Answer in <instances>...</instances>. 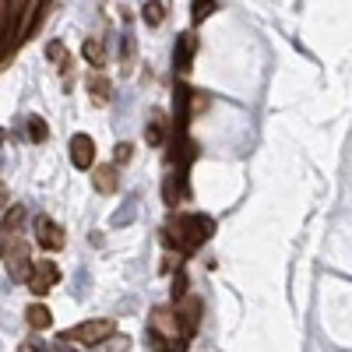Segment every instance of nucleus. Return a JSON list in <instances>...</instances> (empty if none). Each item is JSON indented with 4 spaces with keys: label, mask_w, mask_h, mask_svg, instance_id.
I'll return each mask as SVG.
<instances>
[{
    "label": "nucleus",
    "mask_w": 352,
    "mask_h": 352,
    "mask_svg": "<svg viewBox=\"0 0 352 352\" xmlns=\"http://www.w3.org/2000/svg\"><path fill=\"white\" fill-rule=\"evenodd\" d=\"M212 232H215V219L201 212H184L162 226V240L166 247H176V254H194L204 240H212Z\"/></svg>",
    "instance_id": "nucleus-1"
},
{
    "label": "nucleus",
    "mask_w": 352,
    "mask_h": 352,
    "mask_svg": "<svg viewBox=\"0 0 352 352\" xmlns=\"http://www.w3.org/2000/svg\"><path fill=\"white\" fill-rule=\"evenodd\" d=\"M116 335V324L109 317H96V320H81V324H74V328H67L56 342H74V345H85V349H96V345H102L106 338H113Z\"/></svg>",
    "instance_id": "nucleus-2"
},
{
    "label": "nucleus",
    "mask_w": 352,
    "mask_h": 352,
    "mask_svg": "<svg viewBox=\"0 0 352 352\" xmlns=\"http://www.w3.org/2000/svg\"><path fill=\"white\" fill-rule=\"evenodd\" d=\"M201 310H204V303H201V296H190L187 300H180L176 303V320H180V335L190 342L194 335H197V328H201Z\"/></svg>",
    "instance_id": "nucleus-3"
},
{
    "label": "nucleus",
    "mask_w": 352,
    "mask_h": 352,
    "mask_svg": "<svg viewBox=\"0 0 352 352\" xmlns=\"http://www.w3.org/2000/svg\"><path fill=\"white\" fill-rule=\"evenodd\" d=\"M4 264H8V275L14 282H28L32 278V268H36L32 254H28V243H14L11 250H4Z\"/></svg>",
    "instance_id": "nucleus-4"
},
{
    "label": "nucleus",
    "mask_w": 352,
    "mask_h": 352,
    "mask_svg": "<svg viewBox=\"0 0 352 352\" xmlns=\"http://www.w3.org/2000/svg\"><path fill=\"white\" fill-rule=\"evenodd\" d=\"M60 282V268H56L53 261H36V268H32V278H28V289H32V296H46V292Z\"/></svg>",
    "instance_id": "nucleus-5"
},
{
    "label": "nucleus",
    "mask_w": 352,
    "mask_h": 352,
    "mask_svg": "<svg viewBox=\"0 0 352 352\" xmlns=\"http://www.w3.org/2000/svg\"><path fill=\"white\" fill-rule=\"evenodd\" d=\"M67 152H71V166L74 169H81V173L96 169V141L88 138V134H74Z\"/></svg>",
    "instance_id": "nucleus-6"
},
{
    "label": "nucleus",
    "mask_w": 352,
    "mask_h": 352,
    "mask_svg": "<svg viewBox=\"0 0 352 352\" xmlns=\"http://www.w3.org/2000/svg\"><path fill=\"white\" fill-rule=\"evenodd\" d=\"M36 243H39L43 250H60V247L67 243V232L56 226L53 219L39 215V219H36Z\"/></svg>",
    "instance_id": "nucleus-7"
},
{
    "label": "nucleus",
    "mask_w": 352,
    "mask_h": 352,
    "mask_svg": "<svg viewBox=\"0 0 352 352\" xmlns=\"http://www.w3.org/2000/svg\"><path fill=\"white\" fill-rule=\"evenodd\" d=\"M148 331L162 335L166 342H176V338H184V335H180V320H176V314H173V310H166V307L152 314V320H148Z\"/></svg>",
    "instance_id": "nucleus-8"
},
{
    "label": "nucleus",
    "mask_w": 352,
    "mask_h": 352,
    "mask_svg": "<svg viewBox=\"0 0 352 352\" xmlns=\"http://www.w3.org/2000/svg\"><path fill=\"white\" fill-rule=\"evenodd\" d=\"M169 131H173L169 116H166L162 109H152V116H148V127H144V141H148V148H162L166 138H169Z\"/></svg>",
    "instance_id": "nucleus-9"
},
{
    "label": "nucleus",
    "mask_w": 352,
    "mask_h": 352,
    "mask_svg": "<svg viewBox=\"0 0 352 352\" xmlns=\"http://www.w3.org/2000/svg\"><path fill=\"white\" fill-rule=\"evenodd\" d=\"M194 53H197V39H194V32H184L176 39V50H173V67L180 74H187L190 64H194Z\"/></svg>",
    "instance_id": "nucleus-10"
},
{
    "label": "nucleus",
    "mask_w": 352,
    "mask_h": 352,
    "mask_svg": "<svg viewBox=\"0 0 352 352\" xmlns=\"http://www.w3.org/2000/svg\"><path fill=\"white\" fill-rule=\"evenodd\" d=\"M92 187H96L99 194H113L116 187H120L116 166H96V169H92Z\"/></svg>",
    "instance_id": "nucleus-11"
},
{
    "label": "nucleus",
    "mask_w": 352,
    "mask_h": 352,
    "mask_svg": "<svg viewBox=\"0 0 352 352\" xmlns=\"http://www.w3.org/2000/svg\"><path fill=\"white\" fill-rule=\"evenodd\" d=\"M81 56H85V60L92 64L96 71H102V67H106V43H102L99 36H88L85 46H81Z\"/></svg>",
    "instance_id": "nucleus-12"
},
{
    "label": "nucleus",
    "mask_w": 352,
    "mask_h": 352,
    "mask_svg": "<svg viewBox=\"0 0 352 352\" xmlns=\"http://www.w3.org/2000/svg\"><path fill=\"white\" fill-rule=\"evenodd\" d=\"M109 92H113V85H109V78H102V74H96V78H88V96H92V102L106 106V102H109Z\"/></svg>",
    "instance_id": "nucleus-13"
},
{
    "label": "nucleus",
    "mask_w": 352,
    "mask_h": 352,
    "mask_svg": "<svg viewBox=\"0 0 352 352\" xmlns=\"http://www.w3.org/2000/svg\"><path fill=\"white\" fill-rule=\"evenodd\" d=\"M25 320H28V324H32L36 331H46V328L53 324V314H50L43 303H32V307L25 310Z\"/></svg>",
    "instance_id": "nucleus-14"
},
{
    "label": "nucleus",
    "mask_w": 352,
    "mask_h": 352,
    "mask_svg": "<svg viewBox=\"0 0 352 352\" xmlns=\"http://www.w3.org/2000/svg\"><path fill=\"white\" fill-rule=\"evenodd\" d=\"M141 18H144V25H162L166 21V4H162V0H148V4H144L141 8Z\"/></svg>",
    "instance_id": "nucleus-15"
},
{
    "label": "nucleus",
    "mask_w": 352,
    "mask_h": 352,
    "mask_svg": "<svg viewBox=\"0 0 352 352\" xmlns=\"http://www.w3.org/2000/svg\"><path fill=\"white\" fill-rule=\"evenodd\" d=\"M215 8H219L215 0H197V4H190V21L201 25L204 18H212V14H215Z\"/></svg>",
    "instance_id": "nucleus-16"
},
{
    "label": "nucleus",
    "mask_w": 352,
    "mask_h": 352,
    "mask_svg": "<svg viewBox=\"0 0 352 352\" xmlns=\"http://www.w3.org/2000/svg\"><path fill=\"white\" fill-rule=\"evenodd\" d=\"M127 345H131L127 335H113V338H106L102 345H96L92 352H127Z\"/></svg>",
    "instance_id": "nucleus-17"
},
{
    "label": "nucleus",
    "mask_w": 352,
    "mask_h": 352,
    "mask_svg": "<svg viewBox=\"0 0 352 352\" xmlns=\"http://www.w3.org/2000/svg\"><path fill=\"white\" fill-rule=\"evenodd\" d=\"M28 138L32 141H46L50 138V127H46L43 116H28Z\"/></svg>",
    "instance_id": "nucleus-18"
},
{
    "label": "nucleus",
    "mask_w": 352,
    "mask_h": 352,
    "mask_svg": "<svg viewBox=\"0 0 352 352\" xmlns=\"http://www.w3.org/2000/svg\"><path fill=\"white\" fill-rule=\"evenodd\" d=\"M21 219H25V208H21V204H14V208H11V212L4 215V236H11V232H18Z\"/></svg>",
    "instance_id": "nucleus-19"
},
{
    "label": "nucleus",
    "mask_w": 352,
    "mask_h": 352,
    "mask_svg": "<svg viewBox=\"0 0 352 352\" xmlns=\"http://www.w3.org/2000/svg\"><path fill=\"white\" fill-rule=\"evenodd\" d=\"M131 155H134V144H131V141H120V144L113 148V166H127Z\"/></svg>",
    "instance_id": "nucleus-20"
},
{
    "label": "nucleus",
    "mask_w": 352,
    "mask_h": 352,
    "mask_svg": "<svg viewBox=\"0 0 352 352\" xmlns=\"http://www.w3.org/2000/svg\"><path fill=\"white\" fill-rule=\"evenodd\" d=\"M46 56H50V60H56V64H67V60H71L67 50H64V43H56V39L46 46Z\"/></svg>",
    "instance_id": "nucleus-21"
},
{
    "label": "nucleus",
    "mask_w": 352,
    "mask_h": 352,
    "mask_svg": "<svg viewBox=\"0 0 352 352\" xmlns=\"http://www.w3.org/2000/svg\"><path fill=\"white\" fill-rule=\"evenodd\" d=\"M21 352H50V345H46V342H39V338H28V342L21 345Z\"/></svg>",
    "instance_id": "nucleus-22"
}]
</instances>
